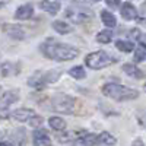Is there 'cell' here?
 I'll return each mask as SVG.
<instances>
[{"label":"cell","mask_w":146,"mask_h":146,"mask_svg":"<svg viewBox=\"0 0 146 146\" xmlns=\"http://www.w3.org/2000/svg\"><path fill=\"white\" fill-rule=\"evenodd\" d=\"M123 72L126 73V75H129L130 78H135V79H142L143 78V72L139 67H136L135 64H131V63L123 64Z\"/></svg>","instance_id":"4fadbf2b"},{"label":"cell","mask_w":146,"mask_h":146,"mask_svg":"<svg viewBox=\"0 0 146 146\" xmlns=\"http://www.w3.org/2000/svg\"><path fill=\"white\" fill-rule=\"evenodd\" d=\"M143 89H145V92H146V83H145V86H143Z\"/></svg>","instance_id":"e575fe53"},{"label":"cell","mask_w":146,"mask_h":146,"mask_svg":"<svg viewBox=\"0 0 146 146\" xmlns=\"http://www.w3.org/2000/svg\"><path fill=\"white\" fill-rule=\"evenodd\" d=\"M9 115H12V114H9L6 110H0V118H7Z\"/></svg>","instance_id":"83f0119b"},{"label":"cell","mask_w":146,"mask_h":146,"mask_svg":"<svg viewBox=\"0 0 146 146\" xmlns=\"http://www.w3.org/2000/svg\"><path fill=\"white\" fill-rule=\"evenodd\" d=\"M64 15L69 21L75 22V23H83V22L92 19V13L86 9H75V7L72 9V7H69Z\"/></svg>","instance_id":"5b68a950"},{"label":"cell","mask_w":146,"mask_h":146,"mask_svg":"<svg viewBox=\"0 0 146 146\" xmlns=\"http://www.w3.org/2000/svg\"><path fill=\"white\" fill-rule=\"evenodd\" d=\"M48 126H50L51 129H54V130H57V131H60V130L63 131V130L66 129V121H64L62 117L54 115V117L48 118Z\"/></svg>","instance_id":"d6986e66"},{"label":"cell","mask_w":146,"mask_h":146,"mask_svg":"<svg viewBox=\"0 0 146 146\" xmlns=\"http://www.w3.org/2000/svg\"><path fill=\"white\" fill-rule=\"evenodd\" d=\"M96 143L102 146H114L117 143V139L113 135H110L108 131H102L96 136Z\"/></svg>","instance_id":"7c38bea8"},{"label":"cell","mask_w":146,"mask_h":146,"mask_svg":"<svg viewBox=\"0 0 146 146\" xmlns=\"http://www.w3.org/2000/svg\"><path fill=\"white\" fill-rule=\"evenodd\" d=\"M115 47H117V50L123 51V53H130L131 50H135V44L131 41H126V40H118L115 42Z\"/></svg>","instance_id":"44dd1931"},{"label":"cell","mask_w":146,"mask_h":146,"mask_svg":"<svg viewBox=\"0 0 146 146\" xmlns=\"http://www.w3.org/2000/svg\"><path fill=\"white\" fill-rule=\"evenodd\" d=\"M28 85L35 89H42L45 85H44V80H42V72H35L34 75L28 79Z\"/></svg>","instance_id":"9a60e30c"},{"label":"cell","mask_w":146,"mask_h":146,"mask_svg":"<svg viewBox=\"0 0 146 146\" xmlns=\"http://www.w3.org/2000/svg\"><path fill=\"white\" fill-rule=\"evenodd\" d=\"M69 75L73 76L75 79H83L85 76H86V73H85V69L82 66H75V67H72L69 70Z\"/></svg>","instance_id":"cb8c5ba5"},{"label":"cell","mask_w":146,"mask_h":146,"mask_svg":"<svg viewBox=\"0 0 146 146\" xmlns=\"http://www.w3.org/2000/svg\"><path fill=\"white\" fill-rule=\"evenodd\" d=\"M3 135H5V133H3L2 130H0V139H2V137H3ZM0 142H2V140H0Z\"/></svg>","instance_id":"d6a6232c"},{"label":"cell","mask_w":146,"mask_h":146,"mask_svg":"<svg viewBox=\"0 0 146 146\" xmlns=\"http://www.w3.org/2000/svg\"><path fill=\"white\" fill-rule=\"evenodd\" d=\"M32 15H34V7H32L31 3H27V5L19 6V7L16 9V12H15V18H16L18 21H27V19L32 18Z\"/></svg>","instance_id":"9c48e42d"},{"label":"cell","mask_w":146,"mask_h":146,"mask_svg":"<svg viewBox=\"0 0 146 146\" xmlns=\"http://www.w3.org/2000/svg\"><path fill=\"white\" fill-rule=\"evenodd\" d=\"M101 21H102L104 25L108 27V28H114V27L117 25V19H115V16L111 13V12H108V10L101 12Z\"/></svg>","instance_id":"ac0fdd59"},{"label":"cell","mask_w":146,"mask_h":146,"mask_svg":"<svg viewBox=\"0 0 146 146\" xmlns=\"http://www.w3.org/2000/svg\"><path fill=\"white\" fill-rule=\"evenodd\" d=\"M53 28H54V31H57L58 34H62V35L72 32V27L69 25L67 22H63V21H54L53 22Z\"/></svg>","instance_id":"ffe728a7"},{"label":"cell","mask_w":146,"mask_h":146,"mask_svg":"<svg viewBox=\"0 0 146 146\" xmlns=\"http://www.w3.org/2000/svg\"><path fill=\"white\" fill-rule=\"evenodd\" d=\"M130 36H131V38H135V40H140V38H142L140 31H139L137 28H135V29H131V31H130Z\"/></svg>","instance_id":"4316f807"},{"label":"cell","mask_w":146,"mask_h":146,"mask_svg":"<svg viewBox=\"0 0 146 146\" xmlns=\"http://www.w3.org/2000/svg\"><path fill=\"white\" fill-rule=\"evenodd\" d=\"M111 40H113V32L108 29H104L100 34H96V41L101 44H108V42H111Z\"/></svg>","instance_id":"7402d4cb"},{"label":"cell","mask_w":146,"mask_h":146,"mask_svg":"<svg viewBox=\"0 0 146 146\" xmlns=\"http://www.w3.org/2000/svg\"><path fill=\"white\" fill-rule=\"evenodd\" d=\"M35 111L34 110H29V108H18L12 113V117H13L16 121H21V123H29V121L35 117Z\"/></svg>","instance_id":"ba28073f"},{"label":"cell","mask_w":146,"mask_h":146,"mask_svg":"<svg viewBox=\"0 0 146 146\" xmlns=\"http://www.w3.org/2000/svg\"><path fill=\"white\" fill-rule=\"evenodd\" d=\"M0 146H13V143H10L7 140H2V142H0Z\"/></svg>","instance_id":"f546056e"},{"label":"cell","mask_w":146,"mask_h":146,"mask_svg":"<svg viewBox=\"0 0 146 146\" xmlns=\"http://www.w3.org/2000/svg\"><path fill=\"white\" fill-rule=\"evenodd\" d=\"M135 60H136L137 63L146 60V44H145V42H142V44L136 48V51H135Z\"/></svg>","instance_id":"603a6c76"},{"label":"cell","mask_w":146,"mask_h":146,"mask_svg":"<svg viewBox=\"0 0 146 146\" xmlns=\"http://www.w3.org/2000/svg\"><path fill=\"white\" fill-rule=\"evenodd\" d=\"M102 94L108 98H113L115 101H131L136 100L139 96V92L135 89H130L127 86H123V85L118 83H105L102 86Z\"/></svg>","instance_id":"7a4b0ae2"},{"label":"cell","mask_w":146,"mask_h":146,"mask_svg":"<svg viewBox=\"0 0 146 146\" xmlns=\"http://www.w3.org/2000/svg\"><path fill=\"white\" fill-rule=\"evenodd\" d=\"M114 62V60L110 57L105 51H95V53H91L86 56L85 58V63L89 69H94V70H100V69H104L107 66H110Z\"/></svg>","instance_id":"3957f363"},{"label":"cell","mask_w":146,"mask_h":146,"mask_svg":"<svg viewBox=\"0 0 146 146\" xmlns=\"http://www.w3.org/2000/svg\"><path fill=\"white\" fill-rule=\"evenodd\" d=\"M96 145V136L95 135H86L83 137H78L73 142V146H94Z\"/></svg>","instance_id":"e0dca14e"},{"label":"cell","mask_w":146,"mask_h":146,"mask_svg":"<svg viewBox=\"0 0 146 146\" xmlns=\"http://www.w3.org/2000/svg\"><path fill=\"white\" fill-rule=\"evenodd\" d=\"M121 16L127 21H131V19H137V10L135 7V5H131L130 2H124L121 3Z\"/></svg>","instance_id":"30bf717a"},{"label":"cell","mask_w":146,"mask_h":146,"mask_svg":"<svg viewBox=\"0 0 146 146\" xmlns=\"http://www.w3.org/2000/svg\"><path fill=\"white\" fill-rule=\"evenodd\" d=\"M18 100H19V92L16 89L15 91H6V92L2 94V96H0V105L3 108H6L10 104H15Z\"/></svg>","instance_id":"8fae6325"},{"label":"cell","mask_w":146,"mask_h":146,"mask_svg":"<svg viewBox=\"0 0 146 146\" xmlns=\"http://www.w3.org/2000/svg\"><path fill=\"white\" fill-rule=\"evenodd\" d=\"M131 146H145V143H143V142H142L140 139H136L135 142L131 143Z\"/></svg>","instance_id":"f1b7e54d"},{"label":"cell","mask_w":146,"mask_h":146,"mask_svg":"<svg viewBox=\"0 0 146 146\" xmlns=\"http://www.w3.org/2000/svg\"><path fill=\"white\" fill-rule=\"evenodd\" d=\"M41 51L45 57L56 62H69L79 56V50L67 44H60L54 40H47L41 44Z\"/></svg>","instance_id":"6da1fadb"},{"label":"cell","mask_w":146,"mask_h":146,"mask_svg":"<svg viewBox=\"0 0 146 146\" xmlns=\"http://www.w3.org/2000/svg\"><path fill=\"white\" fill-rule=\"evenodd\" d=\"M13 67H15V64H12V63H3L2 66H0V70H2V75H3V76L16 75L18 70H15Z\"/></svg>","instance_id":"d4e9b609"},{"label":"cell","mask_w":146,"mask_h":146,"mask_svg":"<svg viewBox=\"0 0 146 146\" xmlns=\"http://www.w3.org/2000/svg\"><path fill=\"white\" fill-rule=\"evenodd\" d=\"M41 124H42V117H41V115H35V117L29 121V126H31V127H35V129H36V127L40 129Z\"/></svg>","instance_id":"484cf974"},{"label":"cell","mask_w":146,"mask_h":146,"mask_svg":"<svg viewBox=\"0 0 146 146\" xmlns=\"http://www.w3.org/2000/svg\"><path fill=\"white\" fill-rule=\"evenodd\" d=\"M107 5L114 7V6H120V2H107Z\"/></svg>","instance_id":"4dcf8cb0"},{"label":"cell","mask_w":146,"mask_h":146,"mask_svg":"<svg viewBox=\"0 0 146 146\" xmlns=\"http://www.w3.org/2000/svg\"><path fill=\"white\" fill-rule=\"evenodd\" d=\"M2 31H3V34L10 36L12 40H18V41L25 40V36H27L23 28L16 25V23H3V25H2Z\"/></svg>","instance_id":"8992f818"},{"label":"cell","mask_w":146,"mask_h":146,"mask_svg":"<svg viewBox=\"0 0 146 146\" xmlns=\"http://www.w3.org/2000/svg\"><path fill=\"white\" fill-rule=\"evenodd\" d=\"M5 5H6V3H5V2H0V7H3V6H5Z\"/></svg>","instance_id":"836d02e7"},{"label":"cell","mask_w":146,"mask_h":146,"mask_svg":"<svg viewBox=\"0 0 146 146\" xmlns=\"http://www.w3.org/2000/svg\"><path fill=\"white\" fill-rule=\"evenodd\" d=\"M32 143L34 146H51V139L45 130L36 129L32 135Z\"/></svg>","instance_id":"52a82bcc"},{"label":"cell","mask_w":146,"mask_h":146,"mask_svg":"<svg viewBox=\"0 0 146 146\" xmlns=\"http://www.w3.org/2000/svg\"><path fill=\"white\" fill-rule=\"evenodd\" d=\"M142 10H143V12H145V13H146V2H145V3L142 5Z\"/></svg>","instance_id":"1f68e13d"},{"label":"cell","mask_w":146,"mask_h":146,"mask_svg":"<svg viewBox=\"0 0 146 146\" xmlns=\"http://www.w3.org/2000/svg\"><path fill=\"white\" fill-rule=\"evenodd\" d=\"M60 76H62V70H58V69L48 70V72H42V80H44V85L57 82Z\"/></svg>","instance_id":"5bb4252c"},{"label":"cell","mask_w":146,"mask_h":146,"mask_svg":"<svg viewBox=\"0 0 146 146\" xmlns=\"http://www.w3.org/2000/svg\"><path fill=\"white\" fill-rule=\"evenodd\" d=\"M60 2H53V0H50V2H41L40 3V7L45 12H48L50 15H57L58 10H60Z\"/></svg>","instance_id":"2e32d148"},{"label":"cell","mask_w":146,"mask_h":146,"mask_svg":"<svg viewBox=\"0 0 146 146\" xmlns=\"http://www.w3.org/2000/svg\"><path fill=\"white\" fill-rule=\"evenodd\" d=\"M51 104H53V110L62 114H72L73 110H75V100L64 94L56 95L51 100Z\"/></svg>","instance_id":"277c9868"}]
</instances>
